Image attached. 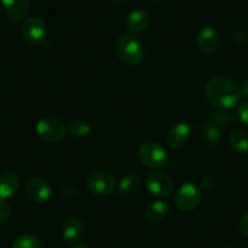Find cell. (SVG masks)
I'll list each match as a JSON object with an SVG mask.
<instances>
[{
    "instance_id": "1",
    "label": "cell",
    "mask_w": 248,
    "mask_h": 248,
    "mask_svg": "<svg viewBox=\"0 0 248 248\" xmlns=\"http://www.w3.org/2000/svg\"><path fill=\"white\" fill-rule=\"evenodd\" d=\"M206 96L217 108L229 109L238 104L241 92L238 85H236V83L230 78L217 76L207 83Z\"/></svg>"
},
{
    "instance_id": "2",
    "label": "cell",
    "mask_w": 248,
    "mask_h": 248,
    "mask_svg": "<svg viewBox=\"0 0 248 248\" xmlns=\"http://www.w3.org/2000/svg\"><path fill=\"white\" fill-rule=\"evenodd\" d=\"M116 52L119 59L127 65H138L144 60L145 49L141 40L134 34L125 33L116 43Z\"/></svg>"
},
{
    "instance_id": "3",
    "label": "cell",
    "mask_w": 248,
    "mask_h": 248,
    "mask_svg": "<svg viewBox=\"0 0 248 248\" xmlns=\"http://www.w3.org/2000/svg\"><path fill=\"white\" fill-rule=\"evenodd\" d=\"M38 135L47 142H59L66 135V125L56 117H44L35 125Z\"/></svg>"
},
{
    "instance_id": "4",
    "label": "cell",
    "mask_w": 248,
    "mask_h": 248,
    "mask_svg": "<svg viewBox=\"0 0 248 248\" xmlns=\"http://www.w3.org/2000/svg\"><path fill=\"white\" fill-rule=\"evenodd\" d=\"M202 192L197 185L186 183L179 187L175 195V206L181 212H191L201 202Z\"/></svg>"
},
{
    "instance_id": "5",
    "label": "cell",
    "mask_w": 248,
    "mask_h": 248,
    "mask_svg": "<svg viewBox=\"0 0 248 248\" xmlns=\"http://www.w3.org/2000/svg\"><path fill=\"white\" fill-rule=\"evenodd\" d=\"M88 189L99 196H107L113 192L116 187V179L106 170L93 171L87 179Z\"/></svg>"
},
{
    "instance_id": "6",
    "label": "cell",
    "mask_w": 248,
    "mask_h": 248,
    "mask_svg": "<svg viewBox=\"0 0 248 248\" xmlns=\"http://www.w3.org/2000/svg\"><path fill=\"white\" fill-rule=\"evenodd\" d=\"M140 162L149 168H159L167 162V152L157 142H145L138 152Z\"/></svg>"
},
{
    "instance_id": "7",
    "label": "cell",
    "mask_w": 248,
    "mask_h": 248,
    "mask_svg": "<svg viewBox=\"0 0 248 248\" xmlns=\"http://www.w3.org/2000/svg\"><path fill=\"white\" fill-rule=\"evenodd\" d=\"M146 187L152 195L158 197H169L174 190L171 179L162 171H154L146 178Z\"/></svg>"
},
{
    "instance_id": "8",
    "label": "cell",
    "mask_w": 248,
    "mask_h": 248,
    "mask_svg": "<svg viewBox=\"0 0 248 248\" xmlns=\"http://www.w3.org/2000/svg\"><path fill=\"white\" fill-rule=\"evenodd\" d=\"M21 32L28 44L42 45L46 37V26L39 17H30L23 22Z\"/></svg>"
},
{
    "instance_id": "9",
    "label": "cell",
    "mask_w": 248,
    "mask_h": 248,
    "mask_svg": "<svg viewBox=\"0 0 248 248\" xmlns=\"http://www.w3.org/2000/svg\"><path fill=\"white\" fill-rule=\"evenodd\" d=\"M191 127L189 123L180 122L170 128L168 135H167V144L170 149L180 150L189 141L191 137Z\"/></svg>"
},
{
    "instance_id": "10",
    "label": "cell",
    "mask_w": 248,
    "mask_h": 248,
    "mask_svg": "<svg viewBox=\"0 0 248 248\" xmlns=\"http://www.w3.org/2000/svg\"><path fill=\"white\" fill-rule=\"evenodd\" d=\"M26 191L30 199L37 203H44L51 196L49 184L42 178H32L26 184Z\"/></svg>"
},
{
    "instance_id": "11",
    "label": "cell",
    "mask_w": 248,
    "mask_h": 248,
    "mask_svg": "<svg viewBox=\"0 0 248 248\" xmlns=\"http://www.w3.org/2000/svg\"><path fill=\"white\" fill-rule=\"evenodd\" d=\"M197 47L204 54H212L216 51L220 44L219 33L212 27H204L197 34L196 38Z\"/></svg>"
},
{
    "instance_id": "12",
    "label": "cell",
    "mask_w": 248,
    "mask_h": 248,
    "mask_svg": "<svg viewBox=\"0 0 248 248\" xmlns=\"http://www.w3.org/2000/svg\"><path fill=\"white\" fill-rule=\"evenodd\" d=\"M6 15L14 22H20L27 16L30 10V0H1Z\"/></svg>"
},
{
    "instance_id": "13",
    "label": "cell",
    "mask_w": 248,
    "mask_h": 248,
    "mask_svg": "<svg viewBox=\"0 0 248 248\" xmlns=\"http://www.w3.org/2000/svg\"><path fill=\"white\" fill-rule=\"evenodd\" d=\"M150 15L146 10L138 9L132 11L125 20V26L133 33H140L146 30L150 25Z\"/></svg>"
},
{
    "instance_id": "14",
    "label": "cell",
    "mask_w": 248,
    "mask_h": 248,
    "mask_svg": "<svg viewBox=\"0 0 248 248\" xmlns=\"http://www.w3.org/2000/svg\"><path fill=\"white\" fill-rule=\"evenodd\" d=\"M84 231V226L79 218L71 217L62 224V236L67 242H76L79 240Z\"/></svg>"
},
{
    "instance_id": "15",
    "label": "cell",
    "mask_w": 248,
    "mask_h": 248,
    "mask_svg": "<svg viewBox=\"0 0 248 248\" xmlns=\"http://www.w3.org/2000/svg\"><path fill=\"white\" fill-rule=\"evenodd\" d=\"M20 179L15 173H5L0 176V200L13 196L18 189Z\"/></svg>"
},
{
    "instance_id": "16",
    "label": "cell",
    "mask_w": 248,
    "mask_h": 248,
    "mask_svg": "<svg viewBox=\"0 0 248 248\" xmlns=\"http://www.w3.org/2000/svg\"><path fill=\"white\" fill-rule=\"evenodd\" d=\"M167 212H168V203L161 201V200H157L147 206L146 211H145V218L151 223H157L166 217Z\"/></svg>"
},
{
    "instance_id": "17",
    "label": "cell",
    "mask_w": 248,
    "mask_h": 248,
    "mask_svg": "<svg viewBox=\"0 0 248 248\" xmlns=\"http://www.w3.org/2000/svg\"><path fill=\"white\" fill-rule=\"evenodd\" d=\"M230 146L237 154L245 155L248 152V134L243 130H233L229 138Z\"/></svg>"
},
{
    "instance_id": "18",
    "label": "cell",
    "mask_w": 248,
    "mask_h": 248,
    "mask_svg": "<svg viewBox=\"0 0 248 248\" xmlns=\"http://www.w3.org/2000/svg\"><path fill=\"white\" fill-rule=\"evenodd\" d=\"M140 186L139 176L135 174H128L119 183V194L130 195L137 191Z\"/></svg>"
},
{
    "instance_id": "19",
    "label": "cell",
    "mask_w": 248,
    "mask_h": 248,
    "mask_svg": "<svg viewBox=\"0 0 248 248\" xmlns=\"http://www.w3.org/2000/svg\"><path fill=\"white\" fill-rule=\"evenodd\" d=\"M67 132L70 133V135L75 138H84L88 134H90L92 132V127L90 124L85 121H72L67 127Z\"/></svg>"
},
{
    "instance_id": "20",
    "label": "cell",
    "mask_w": 248,
    "mask_h": 248,
    "mask_svg": "<svg viewBox=\"0 0 248 248\" xmlns=\"http://www.w3.org/2000/svg\"><path fill=\"white\" fill-rule=\"evenodd\" d=\"M13 248H40V242L34 235L25 233V235H21L16 238Z\"/></svg>"
},
{
    "instance_id": "21",
    "label": "cell",
    "mask_w": 248,
    "mask_h": 248,
    "mask_svg": "<svg viewBox=\"0 0 248 248\" xmlns=\"http://www.w3.org/2000/svg\"><path fill=\"white\" fill-rule=\"evenodd\" d=\"M203 137L209 144H217L220 139V132L214 125H207L203 130Z\"/></svg>"
},
{
    "instance_id": "22",
    "label": "cell",
    "mask_w": 248,
    "mask_h": 248,
    "mask_svg": "<svg viewBox=\"0 0 248 248\" xmlns=\"http://www.w3.org/2000/svg\"><path fill=\"white\" fill-rule=\"evenodd\" d=\"M11 216V206L5 200H0V224H5Z\"/></svg>"
},
{
    "instance_id": "23",
    "label": "cell",
    "mask_w": 248,
    "mask_h": 248,
    "mask_svg": "<svg viewBox=\"0 0 248 248\" xmlns=\"http://www.w3.org/2000/svg\"><path fill=\"white\" fill-rule=\"evenodd\" d=\"M237 118L243 124L248 125V102H245L237 107Z\"/></svg>"
},
{
    "instance_id": "24",
    "label": "cell",
    "mask_w": 248,
    "mask_h": 248,
    "mask_svg": "<svg viewBox=\"0 0 248 248\" xmlns=\"http://www.w3.org/2000/svg\"><path fill=\"white\" fill-rule=\"evenodd\" d=\"M230 121H232V118H231L228 113H225V112H218V113H216V116H214V122H216V124H218V125H226V124H229Z\"/></svg>"
},
{
    "instance_id": "25",
    "label": "cell",
    "mask_w": 248,
    "mask_h": 248,
    "mask_svg": "<svg viewBox=\"0 0 248 248\" xmlns=\"http://www.w3.org/2000/svg\"><path fill=\"white\" fill-rule=\"evenodd\" d=\"M238 229H240L242 235L248 236V211L241 217L240 223H238Z\"/></svg>"
},
{
    "instance_id": "26",
    "label": "cell",
    "mask_w": 248,
    "mask_h": 248,
    "mask_svg": "<svg viewBox=\"0 0 248 248\" xmlns=\"http://www.w3.org/2000/svg\"><path fill=\"white\" fill-rule=\"evenodd\" d=\"M240 92H241V95L248 97V80H246V82L242 83V85H241L240 88Z\"/></svg>"
},
{
    "instance_id": "27",
    "label": "cell",
    "mask_w": 248,
    "mask_h": 248,
    "mask_svg": "<svg viewBox=\"0 0 248 248\" xmlns=\"http://www.w3.org/2000/svg\"><path fill=\"white\" fill-rule=\"evenodd\" d=\"M72 248H89V247H88V246H85V245H82V243H79V245L73 246Z\"/></svg>"
},
{
    "instance_id": "28",
    "label": "cell",
    "mask_w": 248,
    "mask_h": 248,
    "mask_svg": "<svg viewBox=\"0 0 248 248\" xmlns=\"http://www.w3.org/2000/svg\"><path fill=\"white\" fill-rule=\"evenodd\" d=\"M112 1H114V3H123L125 0H112Z\"/></svg>"
},
{
    "instance_id": "29",
    "label": "cell",
    "mask_w": 248,
    "mask_h": 248,
    "mask_svg": "<svg viewBox=\"0 0 248 248\" xmlns=\"http://www.w3.org/2000/svg\"><path fill=\"white\" fill-rule=\"evenodd\" d=\"M220 248H232V247H229V246H223V247H220Z\"/></svg>"
},
{
    "instance_id": "30",
    "label": "cell",
    "mask_w": 248,
    "mask_h": 248,
    "mask_svg": "<svg viewBox=\"0 0 248 248\" xmlns=\"http://www.w3.org/2000/svg\"><path fill=\"white\" fill-rule=\"evenodd\" d=\"M155 1H163V0H155Z\"/></svg>"
}]
</instances>
